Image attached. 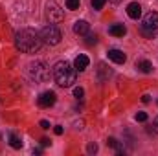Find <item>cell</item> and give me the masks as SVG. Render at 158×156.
<instances>
[{
	"mask_svg": "<svg viewBox=\"0 0 158 156\" xmlns=\"http://www.w3.org/2000/svg\"><path fill=\"white\" fill-rule=\"evenodd\" d=\"M76 72H77L76 66H72V64L66 63V61H59V63H55V66H53V70H52V76H53L55 83H57L59 86L70 88V86H74L76 77H77Z\"/></svg>",
	"mask_w": 158,
	"mask_h": 156,
	"instance_id": "7a4b0ae2",
	"label": "cell"
},
{
	"mask_svg": "<svg viewBox=\"0 0 158 156\" xmlns=\"http://www.w3.org/2000/svg\"><path fill=\"white\" fill-rule=\"evenodd\" d=\"M40 39H42V42H46V44H50V46H55V44L61 42L63 35H61V31H59L57 26L48 24V26H44V28L40 30Z\"/></svg>",
	"mask_w": 158,
	"mask_h": 156,
	"instance_id": "3957f363",
	"label": "cell"
},
{
	"mask_svg": "<svg viewBox=\"0 0 158 156\" xmlns=\"http://www.w3.org/2000/svg\"><path fill=\"white\" fill-rule=\"evenodd\" d=\"M86 151H88V154H94V153H98V145L96 143H88Z\"/></svg>",
	"mask_w": 158,
	"mask_h": 156,
	"instance_id": "d6986e66",
	"label": "cell"
},
{
	"mask_svg": "<svg viewBox=\"0 0 158 156\" xmlns=\"http://www.w3.org/2000/svg\"><path fill=\"white\" fill-rule=\"evenodd\" d=\"M142 30H147V31H156L158 30V13L151 11L143 17L142 20Z\"/></svg>",
	"mask_w": 158,
	"mask_h": 156,
	"instance_id": "8992f818",
	"label": "cell"
},
{
	"mask_svg": "<svg viewBox=\"0 0 158 156\" xmlns=\"http://www.w3.org/2000/svg\"><path fill=\"white\" fill-rule=\"evenodd\" d=\"M55 101H57V96H55V92H52V90L42 92V94L39 96V99H37L39 107H42V109H50V107H53Z\"/></svg>",
	"mask_w": 158,
	"mask_h": 156,
	"instance_id": "52a82bcc",
	"label": "cell"
},
{
	"mask_svg": "<svg viewBox=\"0 0 158 156\" xmlns=\"http://www.w3.org/2000/svg\"><path fill=\"white\" fill-rule=\"evenodd\" d=\"M142 101H143V103H149V101H151V97L145 94V96H142Z\"/></svg>",
	"mask_w": 158,
	"mask_h": 156,
	"instance_id": "484cf974",
	"label": "cell"
},
{
	"mask_svg": "<svg viewBox=\"0 0 158 156\" xmlns=\"http://www.w3.org/2000/svg\"><path fill=\"white\" fill-rule=\"evenodd\" d=\"M127 15H129L131 18H140V15H142V6H140L138 2H131V4L127 6Z\"/></svg>",
	"mask_w": 158,
	"mask_h": 156,
	"instance_id": "9c48e42d",
	"label": "cell"
},
{
	"mask_svg": "<svg viewBox=\"0 0 158 156\" xmlns=\"http://www.w3.org/2000/svg\"><path fill=\"white\" fill-rule=\"evenodd\" d=\"M53 132H55V134H57V136H61V134H63V132H64V129H63V127H61V125H57V127H53Z\"/></svg>",
	"mask_w": 158,
	"mask_h": 156,
	"instance_id": "7402d4cb",
	"label": "cell"
},
{
	"mask_svg": "<svg viewBox=\"0 0 158 156\" xmlns=\"http://www.w3.org/2000/svg\"><path fill=\"white\" fill-rule=\"evenodd\" d=\"M88 63H90V61H88V57L81 53V55H77V57H76L74 66H76V70H77V72H83V70H86V68H88Z\"/></svg>",
	"mask_w": 158,
	"mask_h": 156,
	"instance_id": "8fae6325",
	"label": "cell"
},
{
	"mask_svg": "<svg viewBox=\"0 0 158 156\" xmlns=\"http://www.w3.org/2000/svg\"><path fill=\"white\" fill-rule=\"evenodd\" d=\"M40 143H42V145H44V147H48V145H50V143H52V142H50V140H48V138H42V140H40Z\"/></svg>",
	"mask_w": 158,
	"mask_h": 156,
	"instance_id": "cb8c5ba5",
	"label": "cell"
},
{
	"mask_svg": "<svg viewBox=\"0 0 158 156\" xmlns=\"http://www.w3.org/2000/svg\"><path fill=\"white\" fill-rule=\"evenodd\" d=\"M39 125H40V127H42V129H44V130H48V129H50V123H48L46 119H42V121H40Z\"/></svg>",
	"mask_w": 158,
	"mask_h": 156,
	"instance_id": "603a6c76",
	"label": "cell"
},
{
	"mask_svg": "<svg viewBox=\"0 0 158 156\" xmlns=\"http://www.w3.org/2000/svg\"><path fill=\"white\" fill-rule=\"evenodd\" d=\"M30 76L39 83H44V81L50 79V68L42 61H35V63L30 64Z\"/></svg>",
	"mask_w": 158,
	"mask_h": 156,
	"instance_id": "277c9868",
	"label": "cell"
},
{
	"mask_svg": "<svg viewBox=\"0 0 158 156\" xmlns=\"http://www.w3.org/2000/svg\"><path fill=\"white\" fill-rule=\"evenodd\" d=\"M46 18L50 20V24H55V22H61L64 18V11L61 9V6L53 0H50L46 4Z\"/></svg>",
	"mask_w": 158,
	"mask_h": 156,
	"instance_id": "5b68a950",
	"label": "cell"
},
{
	"mask_svg": "<svg viewBox=\"0 0 158 156\" xmlns=\"http://www.w3.org/2000/svg\"><path fill=\"white\" fill-rule=\"evenodd\" d=\"M86 44H96V35L86 33Z\"/></svg>",
	"mask_w": 158,
	"mask_h": 156,
	"instance_id": "44dd1931",
	"label": "cell"
},
{
	"mask_svg": "<svg viewBox=\"0 0 158 156\" xmlns=\"http://www.w3.org/2000/svg\"><path fill=\"white\" fill-rule=\"evenodd\" d=\"M153 129H155V132H158V116L155 117V121H153Z\"/></svg>",
	"mask_w": 158,
	"mask_h": 156,
	"instance_id": "d4e9b609",
	"label": "cell"
},
{
	"mask_svg": "<svg viewBox=\"0 0 158 156\" xmlns=\"http://www.w3.org/2000/svg\"><path fill=\"white\" fill-rule=\"evenodd\" d=\"M9 145H11L13 149H20V147H22V140H20L15 132H11V134H9Z\"/></svg>",
	"mask_w": 158,
	"mask_h": 156,
	"instance_id": "9a60e30c",
	"label": "cell"
},
{
	"mask_svg": "<svg viewBox=\"0 0 158 156\" xmlns=\"http://www.w3.org/2000/svg\"><path fill=\"white\" fill-rule=\"evenodd\" d=\"M83 96H85V90H83L81 86H76V88H74V97H77V99H81Z\"/></svg>",
	"mask_w": 158,
	"mask_h": 156,
	"instance_id": "ac0fdd59",
	"label": "cell"
},
{
	"mask_svg": "<svg viewBox=\"0 0 158 156\" xmlns=\"http://www.w3.org/2000/svg\"><path fill=\"white\" fill-rule=\"evenodd\" d=\"M110 2H112V4H119V2H121V0H110Z\"/></svg>",
	"mask_w": 158,
	"mask_h": 156,
	"instance_id": "4316f807",
	"label": "cell"
},
{
	"mask_svg": "<svg viewBox=\"0 0 158 156\" xmlns=\"http://www.w3.org/2000/svg\"><path fill=\"white\" fill-rule=\"evenodd\" d=\"M109 59L114 61L116 64H123L127 61V55L121 51V50H109Z\"/></svg>",
	"mask_w": 158,
	"mask_h": 156,
	"instance_id": "ba28073f",
	"label": "cell"
},
{
	"mask_svg": "<svg viewBox=\"0 0 158 156\" xmlns=\"http://www.w3.org/2000/svg\"><path fill=\"white\" fill-rule=\"evenodd\" d=\"M15 46H17V50L24 51V53H35V51H39L40 46H42V39L33 30L24 28V30L17 31V35H15Z\"/></svg>",
	"mask_w": 158,
	"mask_h": 156,
	"instance_id": "6da1fadb",
	"label": "cell"
},
{
	"mask_svg": "<svg viewBox=\"0 0 158 156\" xmlns=\"http://www.w3.org/2000/svg\"><path fill=\"white\" fill-rule=\"evenodd\" d=\"M109 33H110V35H114V37H123V35L127 33V28H125L123 24H114V26H110Z\"/></svg>",
	"mask_w": 158,
	"mask_h": 156,
	"instance_id": "7c38bea8",
	"label": "cell"
},
{
	"mask_svg": "<svg viewBox=\"0 0 158 156\" xmlns=\"http://www.w3.org/2000/svg\"><path fill=\"white\" fill-rule=\"evenodd\" d=\"M136 121H142V123L147 121V114H145V112H138V114H136Z\"/></svg>",
	"mask_w": 158,
	"mask_h": 156,
	"instance_id": "ffe728a7",
	"label": "cell"
},
{
	"mask_svg": "<svg viewBox=\"0 0 158 156\" xmlns=\"http://www.w3.org/2000/svg\"><path fill=\"white\" fill-rule=\"evenodd\" d=\"M90 4H92L94 9H101V7L107 4V0H90Z\"/></svg>",
	"mask_w": 158,
	"mask_h": 156,
	"instance_id": "e0dca14e",
	"label": "cell"
},
{
	"mask_svg": "<svg viewBox=\"0 0 158 156\" xmlns=\"http://www.w3.org/2000/svg\"><path fill=\"white\" fill-rule=\"evenodd\" d=\"M88 30H90V24H88L86 20H77V22L74 24V33H76V35H86Z\"/></svg>",
	"mask_w": 158,
	"mask_h": 156,
	"instance_id": "30bf717a",
	"label": "cell"
},
{
	"mask_svg": "<svg viewBox=\"0 0 158 156\" xmlns=\"http://www.w3.org/2000/svg\"><path fill=\"white\" fill-rule=\"evenodd\" d=\"M136 68H138L140 72H143V74L153 72V64H151L149 61H138V63H136Z\"/></svg>",
	"mask_w": 158,
	"mask_h": 156,
	"instance_id": "4fadbf2b",
	"label": "cell"
},
{
	"mask_svg": "<svg viewBox=\"0 0 158 156\" xmlns=\"http://www.w3.org/2000/svg\"><path fill=\"white\" fill-rule=\"evenodd\" d=\"M79 4H81V0H66V7L72 9V11L79 9Z\"/></svg>",
	"mask_w": 158,
	"mask_h": 156,
	"instance_id": "2e32d148",
	"label": "cell"
},
{
	"mask_svg": "<svg viewBox=\"0 0 158 156\" xmlns=\"http://www.w3.org/2000/svg\"><path fill=\"white\" fill-rule=\"evenodd\" d=\"M107 145H109V147H112V149H116V153H118V154H123V145L119 143L116 138H109V140H107Z\"/></svg>",
	"mask_w": 158,
	"mask_h": 156,
	"instance_id": "5bb4252c",
	"label": "cell"
}]
</instances>
